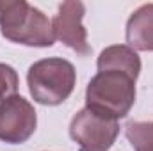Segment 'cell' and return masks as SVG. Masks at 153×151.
I'll use <instances>...</instances> for the list:
<instances>
[{
  "label": "cell",
  "instance_id": "obj_1",
  "mask_svg": "<svg viewBox=\"0 0 153 151\" xmlns=\"http://www.w3.org/2000/svg\"><path fill=\"white\" fill-rule=\"evenodd\" d=\"M135 80L123 70H98L85 89V109L116 121L126 117L135 103Z\"/></svg>",
  "mask_w": 153,
  "mask_h": 151
},
{
  "label": "cell",
  "instance_id": "obj_2",
  "mask_svg": "<svg viewBox=\"0 0 153 151\" xmlns=\"http://www.w3.org/2000/svg\"><path fill=\"white\" fill-rule=\"evenodd\" d=\"M0 32L16 44L46 48L55 43L48 16L25 0H0Z\"/></svg>",
  "mask_w": 153,
  "mask_h": 151
},
{
  "label": "cell",
  "instance_id": "obj_3",
  "mask_svg": "<svg viewBox=\"0 0 153 151\" xmlns=\"http://www.w3.org/2000/svg\"><path fill=\"white\" fill-rule=\"evenodd\" d=\"M27 84L34 101L46 107H57L64 103L75 89V66L62 57L41 59L29 68Z\"/></svg>",
  "mask_w": 153,
  "mask_h": 151
},
{
  "label": "cell",
  "instance_id": "obj_4",
  "mask_svg": "<svg viewBox=\"0 0 153 151\" xmlns=\"http://www.w3.org/2000/svg\"><path fill=\"white\" fill-rule=\"evenodd\" d=\"M119 135L116 119L103 117L89 109H82L70 123V137L78 144V151H109Z\"/></svg>",
  "mask_w": 153,
  "mask_h": 151
},
{
  "label": "cell",
  "instance_id": "obj_5",
  "mask_svg": "<svg viewBox=\"0 0 153 151\" xmlns=\"http://www.w3.org/2000/svg\"><path fill=\"white\" fill-rule=\"evenodd\" d=\"M38 126V114L32 103L14 94L0 103V141L5 144L27 142Z\"/></svg>",
  "mask_w": 153,
  "mask_h": 151
},
{
  "label": "cell",
  "instance_id": "obj_6",
  "mask_svg": "<svg viewBox=\"0 0 153 151\" xmlns=\"http://www.w3.org/2000/svg\"><path fill=\"white\" fill-rule=\"evenodd\" d=\"M85 14V5L76 0L62 2L57 9V14L52 21L53 38L62 44L71 48L78 55H89L91 46L87 43V30L82 25Z\"/></svg>",
  "mask_w": 153,
  "mask_h": 151
},
{
  "label": "cell",
  "instance_id": "obj_7",
  "mask_svg": "<svg viewBox=\"0 0 153 151\" xmlns=\"http://www.w3.org/2000/svg\"><path fill=\"white\" fill-rule=\"evenodd\" d=\"M126 43L135 52H153V4L132 13L126 21Z\"/></svg>",
  "mask_w": 153,
  "mask_h": 151
},
{
  "label": "cell",
  "instance_id": "obj_8",
  "mask_svg": "<svg viewBox=\"0 0 153 151\" xmlns=\"http://www.w3.org/2000/svg\"><path fill=\"white\" fill-rule=\"evenodd\" d=\"M96 66L98 70H107V68L123 70L132 73L134 76H139L141 73V59L137 52L132 50L128 44H112L102 50Z\"/></svg>",
  "mask_w": 153,
  "mask_h": 151
},
{
  "label": "cell",
  "instance_id": "obj_9",
  "mask_svg": "<svg viewBox=\"0 0 153 151\" xmlns=\"http://www.w3.org/2000/svg\"><path fill=\"white\" fill-rule=\"evenodd\" d=\"M125 135L135 151H153L152 121H130L125 126Z\"/></svg>",
  "mask_w": 153,
  "mask_h": 151
},
{
  "label": "cell",
  "instance_id": "obj_10",
  "mask_svg": "<svg viewBox=\"0 0 153 151\" xmlns=\"http://www.w3.org/2000/svg\"><path fill=\"white\" fill-rule=\"evenodd\" d=\"M18 85H20V78L16 70L5 62H0V103L14 96L18 91Z\"/></svg>",
  "mask_w": 153,
  "mask_h": 151
}]
</instances>
